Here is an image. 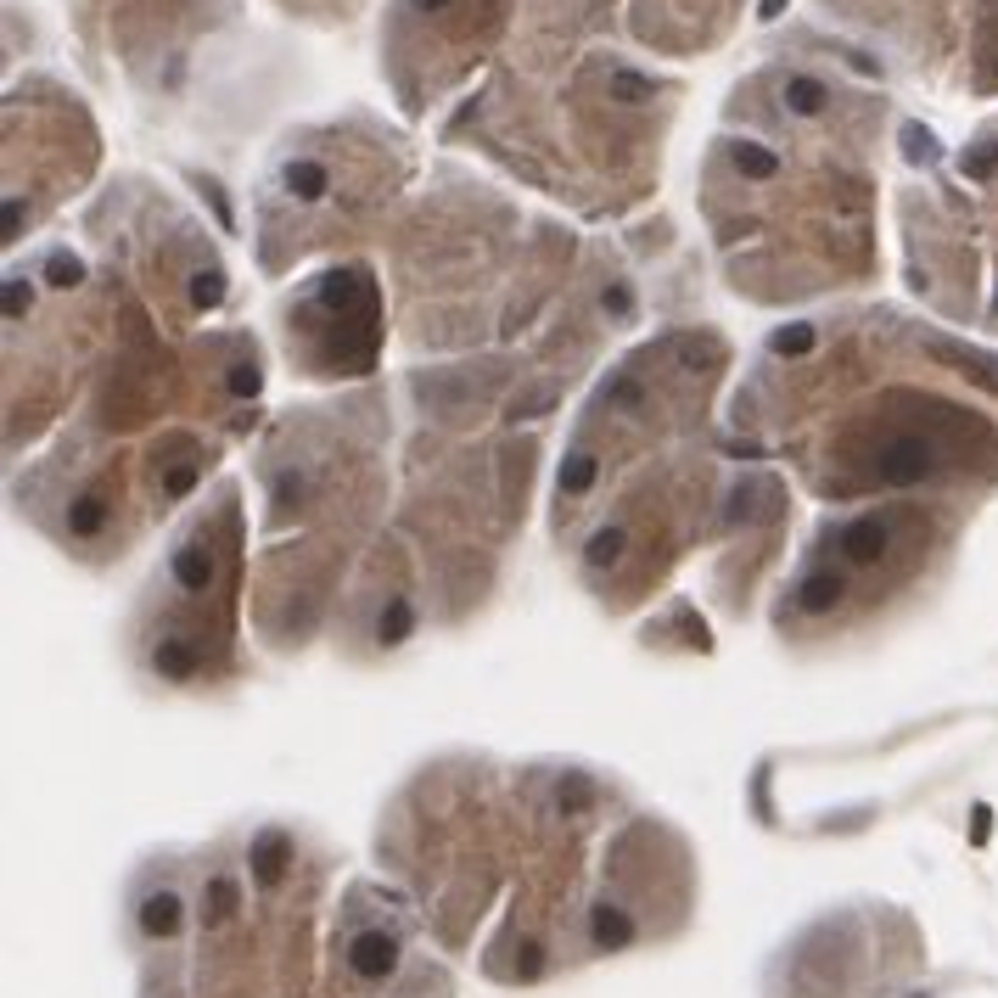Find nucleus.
<instances>
[{"mask_svg": "<svg viewBox=\"0 0 998 998\" xmlns=\"http://www.w3.org/2000/svg\"><path fill=\"white\" fill-rule=\"evenodd\" d=\"M415 6H427V12H438V6H443V0H415Z\"/></svg>", "mask_w": 998, "mask_h": 998, "instance_id": "nucleus-13", "label": "nucleus"}, {"mask_svg": "<svg viewBox=\"0 0 998 998\" xmlns=\"http://www.w3.org/2000/svg\"><path fill=\"white\" fill-rule=\"evenodd\" d=\"M612 101H628V107H640V101H651V79H640V73H612Z\"/></svg>", "mask_w": 998, "mask_h": 998, "instance_id": "nucleus-10", "label": "nucleus"}, {"mask_svg": "<svg viewBox=\"0 0 998 998\" xmlns=\"http://www.w3.org/2000/svg\"><path fill=\"white\" fill-rule=\"evenodd\" d=\"M186 920V898L180 892H146L141 898V931L146 937H174Z\"/></svg>", "mask_w": 998, "mask_h": 998, "instance_id": "nucleus-2", "label": "nucleus"}, {"mask_svg": "<svg viewBox=\"0 0 998 998\" xmlns=\"http://www.w3.org/2000/svg\"><path fill=\"white\" fill-rule=\"evenodd\" d=\"M836 595H842V578H825V572H819V578H808V584L797 589V606L802 612H825V606H836Z\"/></svg>", "mask_w": 998, "mask_h": 998, "instance_id": "nucleus-9", "label": "nucleus"}, {"mask_svg": "<svg viewBox=\"0 0 998 998\" xmlns=\"http://www.w3.org/2000/svg\"><path fill=\"white\" fill-rule=\"evenodd\" d=\"M780 96H785V107H791V113L813 118V113H819V107L830 101V90L819 85V79H808V73H797V79H785V90H780Z\"/></svg>", "mask_w": 998, "mask_h": 998, "instance_id": "nucleus-6", "label": "nucleus"}, {"mask_svg": "<svg viewBox=\"0 0 998 998\" xmlns=\"http://www.w3.org/2000/svg\"><path fill=\"white\" fill-rule=\"evenodd\" d=\"M286 858H292V842H286L281 830H264V836H258V847H253V870H258V881H281Z\"/></svg>", "mask_w": 998, "mask_h": 998, "instance_id": "nucleus-5", "label": "nucleus"}, {"mask_svg": "<svg viewBox=\"0 0 998 998\" xmlns=\"http://www.w3.org/2000/svg\"><path fill=\"white\" fill-rule=\"evenodd\" d=\"M735 169L752 174V180H769V174H780V157H774L769 146H757V141H741L735 146Z\"/></svg>", "mask_w": 998, "mask_h": 998, "instance_id": "nucleus-8", "label": "nucleus"}, {"mask_svg": "<svg viewBox=\"0 0 998 998\" xmlns=\"http://www.w3.org/2000/svg\"><path fill=\"white\" fill-rule=\"evenodd\" d=\"M628 937H634L628 914L612 909V903H600V909H595V942H600V948H623Z\"/></svg>", "mask_w": 998, "mask_h": 998, "instance_id": "nucleus-7", "label": "nucleus"}, {"mask_svg": "<svg viewBox=\"0 0 998 998\" xmlns=\"http://www.w3.org/2000/svg\"><path fill=\"white\" fill-rule=\"evenodd\" d=\"M348 970H354L359 982H382L399 970V942L387 937V931H354L348 937Z\"/></svg>", "mask_w": 998, "mask_h": 998, "instance_id": "nucleus-1", "label": "nucleus"}, {"mask_svg": "<svg viewBox=\"0 0 998 998\" xmlns=\"http://www.w3.org/2000/svg\"><path fill=\"white\" fill-rule=\"evenodd\" d=\"M993 169H998V146H976V152L965 157V174H970V180H987Z\"/></svg>", "mask_w": 998, "mask_h": 998, "instance_id": "nucleus-12", "label": "nucleus"}, {"mask_svg": "<svg viewBox=\"0 0 998 998\" xmlns=\"http://www.w3.org/2000/svg\"><path fill=\"white\" fill-rule=\"evenodd\" d=\"M842 550L853 561H875L886 550V522L881 516H858L853 528H842Z\"/></svg>", "mask_w": 998, "mask_h": 998, "instance_id": "nucleus-4", "label": "nucleus"}, {"mask_svg": "<svg viewBox=\"0 0 998 998\" xmlns=\"http://www.w3.org/2000/svg\"><path fill=\"white\" fill-rule=\"evenodd\" d=\"M281 186L298 202H314V197H326L331 174H326V163H314V157H292V163L281 169Z\"/></svg>", "mask_w": 998, "mask_h": 998, "instance_id": "nucleus-3", "label": "nucleus"}, {"mask_svg": "<svg viewBox=\"0 0 998 998\" xmlns=\"http://www.w3.org/2000/svg\"><path fill=\"white\" fill-rule=\"evenodd\" d=\"M236 909V881H214L208 886V920H225Z\"/></svg>", "mask_w": 998, "mask_h": 998, "instance_id": "nucleus-11", "label": "nucleus"}]
</instances>
